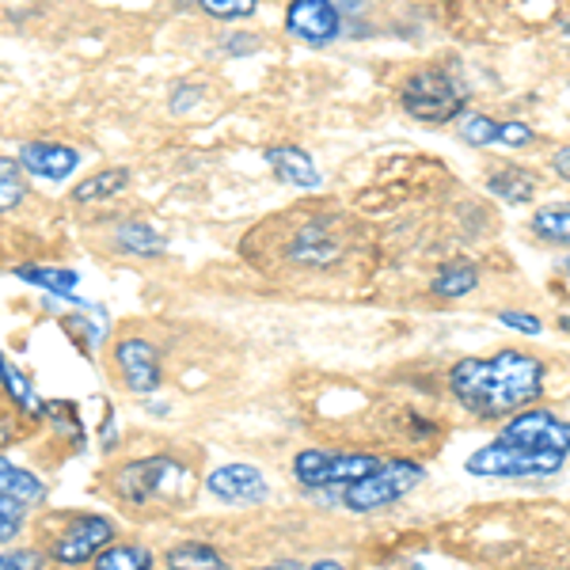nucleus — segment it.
I'll return each mask as SVG.
<instances>
[{
  "label": "nucleus",
  "mask_w": 570,
  "mask_h": 570,
  "mask_svg": "<svg viewBox=\"0 0 570 570\" xmlns=\"http://www.w3.org/2000/svg\"><path fill=\"white\" fill-rule=\"evenodd\" d=\"M544 362L525 351H499L494 357H461L449 370V392L472 419L505 422L544 395Z\"/></svg>",
  "instance_id": "obj_1"
},
{
  "label": "nucleus",
  "mask_w": 570,
  "mask_h": 570,
  "mask_svg": "<svg viewBox=\"0 0 570 570\" xmlns=\"http://www.w3.org/2000/svg\"><path fill=\"white\" fill-rule=\"evenodd\" d=\"M395 99H400L403 115L415 118V122L449 126L464 118L472 91H468V85L461 80V72H449L445 66H422L403 77Z\"/></svg>",
  "instance_id": "obj_2"
},
{
  "label": "nucleus",
  "mask_w": 570,
  "mask_h": 570,
  "mask_svg": "<svg viewBox=\"0 0 570 570\" xmlns=\"http://www.w3.org/2000/svg\"><path fill=\"white\" fill-rule=\"evenodd\" d=\"M190 468L176 456H145V461L122 464L110 475V487L126 505H160L183 502L190 491Z\"/></svg>",
  "instance_id": "obj_3"
},
{
  "label": "nucleus",
  "mask_w": 570,
  "mask_h": 570,
  "mask_svg": "<svg viewBox=\"0 0 570 570\" xmlns=\"http://www.w3.org/2000/svg\"><path fill=\"white\" fill-rule=\"evenodd\" d=\"M381 464V456L373 453H327V449H305V453L293 456L289 472L312 499H335L343 505V491L357 480L373 472Z\"/></svg>",
  "instance_id": "obj_4"
},
{
  "label": "nucleus",
  "mask_w": 570,
  "mask_h": 570,
  "mask_svg": "<svg viewBox=\"0 0 570 570\" xmlns=\"http://www.w3.org/2000/svg\"><path fill=\"white\" fill-rule=\"evenodd\" d=\"M422 480H426L422 461H411V456H389V461L376 464L365 480L346 487L343 510H351V513L389 510V505H395L400 499H407L411 491H419Z\"/></svg>",
  "instance_id": "obj_5"
},
{
  "label": "nucleus",
  "mask_w": 570,
  "mask_h": 570,
  "mask_svg": "<svg viewBox=\"0 0 570 570\" xmlns=\"http://www.w3.org/2000/svg\"><path fill=\"white\" fill-rule=\"evenodd\" d=\"M563 464V453H532V449L505 445L499 438L464 461L468 475H480V480H540V475H556Z\"/></svg>",
  "instance_id": "obj_6"
},
{
  "label": "nucleus",
  "mask_w": 570,
  "mask_h": 570,
  "mask_svg": "<svg viewBox=\"0 0 570 570\" xmlns=\"http://www.w3.org/2000/svg\"><path fill=\"white\" fill-rule=\"evenodd\" d=\"M107 544H115V521L104 518V513H80L58 532V540H53L46 556H50L53 567L77 570L85 563H96V556Z\"/></svg>",
  "instance_id": "obj_7"
},
{
  "label": "nucleus",
  "mask_w": 570,
  "mask_h": 570,
  "mask_svg": "<svg viewBox=\"0 0 570 570\" xmlns=\"http://www.w3.org/2000/svg\"><path fill=\"white\" fill-rule=\"evenodd\" d=\"M499 441L518 445V449H532V453L570 456V422L559 419L556 411H548V407H525L502 422Z\"/></svg>",
  "instance_id": "obj_8"
},
{
  "label": "nucleus",
  "mask_w": 570,
  "mask_h": 570,
  "mask_svg": "<svg viewBox=\"0 0 570 570\" xmlns=\"http://www.w3.org/2000/svg\"><path fill=\"white\" fill-rule=\"evenodd\" d=\"M346 255V236L338 228V220L331 217H308L297 225V233L285 244V259L301 271H327V266H338Z\"/></svg>",
  "instance_id": "obj_9"
},
{
  "label": "nucleus",
  "mask_w": 570,
  "mask_h": 570,
  "mask_svg": "<svg viewBox=\"0 0 570 570\" xmlns=\"http://www.w3.org/2000/svg\"><path fill=\"white\" fill-rule=\"evenodd\" d=\"M285 35L305 46H331L343 35V12L335 0H289L285 4Z\"/></svg>",
  "instance_id": "obj_10"
},
{
  "label": "nucleus",
  "mask_w": 570,
  "mask_h": 570,
  "mask_svg": "<svg viewBox=\"0 0 570 570\" xmlns=\"http://www.w3.org/2000/svg\"><path fill=\"white\" fill-rule=\"evenodd\" d=\"M115 365H118V376L122 384L137 395H153L160 389V354L149 338H137V335H126L115 343Z\"/></svg>",
  "instance_id": "obj_11"
},
{
  "label": "nucleus",
  "mask_w": 570,
  "mask_h": 570,
  "mask_svg": "<svg viewBox=\"0 0 570 570\" xmlns=\"http://www.w3.org/2000/svg\"><path fill=\"white\" fill-rule=\"evenodd\" d=\"M206 491L225 505H259L271 494V483L255 464H220L206 475Z\"/></svg>",
  "instance_id": "obj_12"
},
{
  "label": "nucleus",
  "mask_w": 570,
  "mask_h": 570,
  "mask_svg": "<svg viewBox=\"0 0 570 570\" xmlns=\"http://www.w3.org/2000/svg\"><path fill=\"white\" fill-rule=\"evenodd\" d=\"M16 160L23 164L27 176H35L42 183H61L80 168V153L61 141H27Z\"/></svg>",
  "instance_id": "obj_13"
},
{
  "label": "nucleus",
  "mask_w": 570,
  "mask_h": 570,
  "mask_svg": "<svg viewBox=\"0 0 570 570\" xmlns=\"http://www.w3.org/2000/svg\"><path fill=\"white\" fill-rule=\"evenodd\" d=\"M266 164H271L274 176L293 190L324 187V176H320L316 160H312L305 149H297V145H271V149H266Z\"/></svg>",
  "instance_id": "obj_14"
},
{
  "label": "nucleus",
  "mask_w": 570,
  "mask_h": 570,
  "mask_svg": "<svg viewBox=\"0 0 570 570\" xmlns=\"http://www.w3.org/2000/svg\"><path fill=\"white\" fill-rule=\"evenodd\" d=\"M540 187V176L529 168H521V164H505V168H494L491 176H487V195L510 202V206H525L532 202Z\"/></svg>",
  "instance_id": "obj_15"
},
{
  "label": "nucleus",
  "mask_w": 570,
  "mask_h": 570,
  "mask_svg": "<svg viewBox=\"0 0 570 570\" xmlns=\"http://www.w3.org/2000/svg\"><path fill=\"white\" fill-rule=\"evenodd\" d=\"M115 244L118 252L134 255V259H160L164 252H168V240H164V233L149 220H122V225L115 228Z\"/></svg>",
  "instance_id": "obj_16"
},
{
  "label": "nucleus",
  "mask_w": 570,
  "mask_h": 570,
  "mask_svg": "<svg viewBox=\"0 0 570 570\" xmlns=\"http://www.w3.org/2000/svg\"><path fill=\"white\" fill-rule=\"evenodd\" d=\"M164 567L168 570H228L225 556L217 548L202 544V540H183L164 551Z\"/></svg>",
  "instance_id": "obj_17"
},
{
  "label": "nucleus",
  "mask_w": 570,
  "mask_h": 570,
  "mask_svg": "<svg viewBox=\"0 0 570 570\" xmlns=\"http://www.w3.org/2000/svg\"><path fill=\"white\" fill-rule=\"evenodd\" d=\"M126 187H130V171L104 168L72 187V202H80V206H91V202H115L118 195H126Z\"/></svg>",
  "instance_id": "obj_18"
},
{
  "label": "nucleus",
  "mask_w": 570,
  "mask_h": 570,
  "mask_svg": "<svg viewBox=\"0 0 570 570\" xmlns=\"http://www.w3.org/2000/svg\"><path fill=\"white\" fill-rule=\"evenodd\" d=\"M475 285H480V266L468 263V259H456V263L441 266L438 278L430 282V293L441 301H461L475 289Z\"/></svg>",
  "instance_id": "obj_19"
},
{
  "label": "nucleus",
  "mask_w": 570,
  "mask_h": 570,
  "mask_svg": "<svg viewBox=\"0 0 570 570\" xmlns=\"http://www.w3.org/2000/svg\"><path fill=\"white\" fill-rule=\"evenodd\" d=\"M529 233L551 247H570V202L540 206L529 220Z\"/></svg>",
  "instance_id": "obj_20"
},
{
  "label": "nucleus",
  "mask_w": 570,
  "mask_h": 570,
  "mask_svg": "<svg viewBox=\"0 0 570 570\" xmlns=\"http://www.w3.org/2000/svg\"><path fill=\"white\" fill-rule=\"evenodd\" d=\"M0 494L4 499H16L23 505H39L46 499V487L35 472H27V468H16L12 461H4L0 456Z\"/></svg>",
  "instance_id": "obj_21"
},
{
  "label": "nucleus",
  "mask_w": 570,
  "mask_h": 570,
  "mask_svg": "<svg viewBox=\"0 0 570 570\" xmlns=\"http://www.w3.org/2000/svg\"><path fill=\"white\" fill-rule=\"evenodd\" d=\"M16 278L27 285H39L46 293H58V297L77 301L72 285H77V271H66V266H16Z\"/></svg>",
  "instance_id": "obj_22"
},
{
  "label": "nucleus",
  "mask_w": 570,
  "mask_h": 570,
  "mask_svg": "<svg viewBox=\"0 0 570 570\" xmlns=\"http://www.w3.org/2000/svg\"><path fill=\"white\" fill-rule=\"evenodd\" d=\"M156 556L145 544H107L96 556L91 570H153Z\"/></svg>",
  "instance_id": "obj_23"
},
{
  "label": "nucleus",
  "mask_w": 570,
  "mask_h": 570,
  "mask_svg": "<svg viewBox=\"0 0 570 570\" xmlns=\"http://www.w3.org/2000/svg\"><path fill=\"white\" fill-rule=\"evenodd\" d=\"M27 171L20 160L12 156H0V214H12L16 206H23V198L31 195L27 190Z\"/></svg>",
  "instance_id": "obj_24"
},
{
  "label": "nucleus",
  "mask_w": 570,
  "mask_h": 570,
  "mask_svg": "<svg viewBox=\"0 0 570 570\" xmlns=\"http://www.w3.org/2000/svg\"><path fill=\"white\" fill-rule=\"evenodd\" d=\"M198 8L217 23H240L259 12V0H198Z\"/></svg>",
  "instance_id": "obj_25"
},
{
  "label": "nucleus",
  "mask_w": 570,
  "mask_h": 570,
  "mask_svg": "<svg viewBox=\"0 0 570 570\" xmlns=\"http://www.w3.org/2000/svg\"><path fill=\"white\" fill-rule=\"evenodd\" d=\"M461 141L487 149V145H499V122L487 115H464L461 118Z\"/></svg>",
  "instance_id": "obj_26"
},
{
  "label": "nucleus",
  "mask_w": 570,
  "mask_h": 570,
  "mask_svg": "<svg viewBox=\"0 0 570 570\" xmlns=\"http://www.w3.org/2000/svg\"><path fill=\"white\" fill-rule=\"evenodd\" d=\"M23 521H27V505L0 494V544H12L23 532Z\"/></svg>",
  "instance_id": "obj_27"
},
{
  "label": "nucleus",
  "mask_w": 570,
  "mask_h": 570,
  "mask_svg": "<svg viewBox=\"0 0 570 570\" xmlns=\"http://www.w3.org/2000/svg\"><path fill=\"white\" fill-rule=\"evenodd\" d=\"M0 384H4L8 392H12V400L16 403H23L27 411H39L42 403L35 400V392H31V384H27V376H20V370H12V365L0 357Z\"/></svg>",
  "instance_id": "obj_28"
},
{
  "label": "nucleus",
  "mask_w": 570,
  "mask_h": 570,
  "mask_svg": "<svg viewBox=\"0 0 570 570\" xmlns=\"http://www.w3.org/2000/svg\"><path fill=\"white\" fill-rule=\"evenodd\" d=\"M50 563V556L39 548H16V551H0V570H42Z\"/></svg>",
  "instance_id": "obj_29"
},
{
  "label": "nucleus",
  "mask_w": 570,
  "mask_h": 570,
  "mask_svg": "<svg viewBox=\"0 0 570 570\" xmlns=\"http://www.w3.org/2000/svg\"><path fill=\"white\" fill-rule=\"evenodd\" d=\"M502 327L510 331H521V335H540L544 331V324H540V316H532V312H521V308H505L499 316Z\"/></svg>",
  "instance_id": "obj_30"
},
{
  "label": "nucleus",
  "mask_w": 570,
  "mask_h": 570,
  "mask_svg": "<svg viewBox=\"0 0 570 570\" xmlns=\"http://www.w3.org/2000/svg\"><path fill=\"white\" fill-rule=\"evenodd\" d=\"M532 141H537V134L525 122H499V145L505 149H529Z\"/></svg>",
  "instance_id": "obj_31"
},
{
  "label": "nucleus",
  "mask_w": 570,
  "mask_h": 570,
  "mask_svg": "<svg viewBox=\"0 0 570 570\" xmlns=\"http://www.w3.org/2000/svg\"><path fill=\"white\" fill-rule=\"evenodd\" d=\"M255 50H263V39L259 35H228L225 39V53H255Z\"/></svg>",
  "instance_id": "obj_32"
},
{
  "label": "nucleus",
  "mask_w": 570,
  "mask_h": 570,
  "mask_svg": "<svg viewBox=\"0 0 570 570\" xmlns=\"http://www.w3.org/2000/svg\"><path fill=\"white\" fill-rule=\"evenodd\" d=\"M195 99H202V88L198 85H176L171 88V110H190Z\"/></svg>",
  "instance_id": "obj_33"
},
{
  "label": "nucleus",
  "mask_w": 570,
  "mask_h": 570,
  "mask_svg": "<svg viewBox=\"0 0 570 570\" xmlns=\"http://www.w3.org/2000/svg\"><path fill=\"white\" fill-rule=\"evenodd\" d=\"M551 171H556L559 179L570 183V145H563V149L551 153Z\"/></svg>",
  "instance_id": "obj_34"
},
{
  "label": "nucleus",
  "mask_w": 570,
  "mask_h": 570,
  "mask_svg": "<svg viewBox=\"0 0 570 570\" xmlns=\"http://www.w3.org/2000/svg\"><path fill=\"white\" fill-rule=\"evenodd\" d=\"M252 570H305L297 559H282V563H266V567H252Z\"/></svg>",
  "instance_id": "obj_35"
},
{
  "label": "nucleus",
  "mask_w": 570,
  "mask_h": 570,
  "mask_svg": "<svg viewBox=\"0 0 570 570\" xmlns=\"http://www.w3.org/2000/svg\"><path fill=\"white\" fill-rule=\"evenodd\" d=\"M305 570H346V567L338 563V559H316V563L305 567Z\"/></svg>",
  "instance_id": "obj_36"
},
{
  "label": "nucleus",
  "mask_w": 570,
  "mask_h": 570,
  "mask_svg": "<svg viewBox=\"0 0 570 570\" xmlns=\"http://www.w3.org/2000/svg\"><path fill=\"white\" fill-rule=\"evenodd\" d=\"M559 271H563V278H567V289H570V259H567L563 266H559Z\"/></svg>",
  "instance_id": "obj_37"
},
{
  "label": "nucleus",
  "mask_w": 570,
  "mask_h": 570,
  "mask_svg": "<svg viewBox=\"0 0 570 570\" xmlns=\"http://www.w3.org/2000/svg\"><path fill=\"white\" fill-rule=\"evenodd\" d=\"M179 8H190V4H198V0H176Z\"/></svg>",
  "instance_id": "obj_38"
},
{
  "label": "nucleus",
  "mask_w": 570,
  "mask_h": 570,
  "mask_svg": "<svg viewBox=\"0 0 570 570\" xmlns=\"http://www.w3.org/2000/svg\"><path fill=\"white\" fill-rule=\"evenodd\" d=\"M563 35H570V20H567V23H563Z\"/></svg>",
  "instance_id": "obj_39"
}]
</instances>
